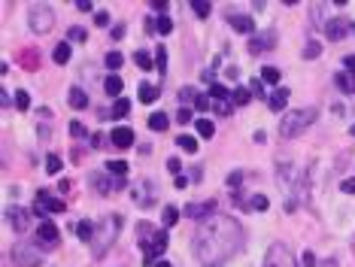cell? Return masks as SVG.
Masks as SVG:
<instances>
[{"mask_svg": "<svg viewBox=\"0 0 355 267\" xmlns=\"http://www.w3.org/2000/svg\"><path fill=\"white\" fill-rule=\"evenodd\" d=\"M243 231L231 216H210L191 240L194 261L201 267H225V261L240 249Z\"/></svg>", "mask_w": 355, "mask_h": 267, "instance_id": "obj_1", "label": "cell"}, {"mask_svg": "<svg viewBox=\"0 0 355 267\" xmlns=\"http://www.w3.org/2000/svg\"><path fill=\"white\" fill-rule=\"evenodd\" d=\"M316 119H319V109L316 106H301V109H289L286 116L280 119V134L289 140V137H298L304 134Z\"/></svg>", "mask_w": 355, "mask_h": 267, "instance_id": "obj_2", "label": "cell"}, {"mask_svg": "<svg viewBox=\"0 0 355 267\" xmlns=\"http://www.w3.org/2000/svg\"><path fill=\"white\" fill-rule=\"evenodd\" d=\"M276 179H280V188H283V195H286V213H295L298 210V201H295V192L298 188H304V179L301 173L295 170V164L289 161H276Z\"/></svg>", "mask_w": 355, "mask_h": 267, "instance_id": "obj_3", "label": "cell"}, {"mask_svg": "<svg viewBox=\"0 0 355 267\" xmlns=\"http://www.w3.org/2000/svg\"><path fill=\"white\" fill-rule=\"evenodd\" d=\"M118 228H122V216H106L97 225V234H94V258H103L109 252V246L118 237Z\"/></svg>", "mask_w": 355, "mask_h": 267, "instance_id": "obj_4", "label": "cell"}, {"mask_svg": "<svg viewBox=\"0 0 355 267\" xmlns=\"http://www.w3.org/2000/svg\"><path fill=\"white\" fill-rule=\"evenodd\" d=\"M12 261L18 267H39L43 264V249H39V243H18L12 246Z\"/></svg>", "mask_w": 355, "mask_h": 267, "instance_id": "obj_5", "label": "cell"}, {"mask_svg": "<svg viewBox=\"0 0 355 267\" xmlns=\"http://www.w3.org/2000/svg\"><path fill=\"white\" fill-rule=\"evenodd\" d=\"M27 21H30V30H33V33H46V30H52V24H55V12H52V6H46V3H33L30 12H27Z\"/></svg>", "mask_w": 355, "mask_h": 267, "instance_id": "obj_6", "label": "cell"}, {"mask_svg": "<svg viewBox=\"0 0 355 267\" xmlns=\"http://www.w3.org/2000/svg\"><path fill=\"white\" fill-rule=\"evenodd\" d=\"M261 267H298V264H295V255L289 252V246H286V243H273V246L267 249L264 264H261Z\"/></svg>", "mask_w": 355, "mask_h": 267, "instance_id": "obj_7", "label": "cell"}, {"mask_svg": "<svg viewBox=\"0 0 355 267\" xmlns=\"http://www.w3.org/2000/svg\"><path fill=\"white\" fill-rule=\"evenodd\" d=\"M131 198H134V204L137 207H152L155 204V198H158V188H155V182L152 179H143V182H134L131 185Z\"/></svg>", "mask_w": 355, "mask_h": 267, "instance_id": "obj_8", "label": "cell"}, {"mask_svg": "<svg viewBox=\"0 0 355 267\" xmlns=\"http://www.w3.org/2000/svg\"><path fill=\"white\" fill-rule=\"evenodd\" d=\"M210 100H213V109H219L222 116H228V112H234V91H228L225 85H210Z\"/></svg>", "mask_w": 355, "mask_h": 267, "instance_id": "obj_9", "label": "cell"}, {"mask_svg": "<svg viewBox=\"0 0 355 267\" xmlns=\"http://www.w3.org/2000/svg\"><path fill=\"white\" fill-rule=\"evenodd\" d=\"M36 243L39 246H55L58 243V228H55V222H39V228H36Z\"/></svg>", "mask_w": 355, "mask_h": 267, "instance_id": "obj_10", "label": "cell"}, {"mask_svg": "<svg viewBox=\"0 0 355 267\" xmlns=\"http://www.w3.org/2000/svg\"><path fill=\"white\" fill-rule=\"evenodd\" d=\"M213 210H216V201H204V204H188V207H185V216H188V219H204V222H207V219L213 216Z\"/></svg>", "mask_w": 355, "mask_h": 267, "instance_id": "obj_11", "label": "cell"}, {"mask_svg": "<svg viewBox=\"0 0 355 267\" xmlns=\"http://www.w3.org/2000/svg\"><path fill=\"white\" fill-rule=\"evenodd\" d=\"M346 30H349V21H343V18H331V21H325V36L328 40H343L346 36Z\"/></svg>", "mask_w": 355, "mask_h": 267, "instance_id": "obj_12", "label": "cell"}, {"mask_svg": "<svg viewBox=\"0 0 355 267\" xmlns=\"http://www.w3.org/2000/svg\"><path fill=\"white\" fill-rule=\"evenodd\" d=\"M109 140H112V146H118V149H128V146H134V131H131V128H115Z\"/></svg>", "mask_w": 355, "mask_h": 267, "instance_id": "obj_13", "label": "cell"}, {"mask_svg": "<svg viewBox=\"0 0 355 267\" xmlns=\"http://www.w3.org/2000/svg\"><path fill=\"white\" fill-rule=\"evenodd\" d=\"M9 222H12V228H15L18 234H24V231H27V225H30V216H27L24 210L12 207V210H9Z\"/></svg>", "mask_w": 355, "mask_h": 267, "instance_id": "obj_14", "label": "cell"}, {"mask_svg": "<svg viewBox=\"0 0 355 267\" xmlns=\"http://www.w3.org/2000/svg\"><path fill=\"white\" fill-rule=\"evenodd\" d=\"M228 21H231V27H234V30H240V33H252V30H255V24H252V18H249V15H237V12H231V15H228Z\"/></svg>", "mask_w": 355, "mask_h": 267, "instance_id": "obj_15", "label": "cell"}, {"mask_svg": "<svg viewBox=\"0 0 355 267\" xmlns=\"http://www.w3.org/2000/svg\"><path fill=\"white\" fill-rule=\"evenodd\" d=\"M267 103H270V109H273V112H283V109H286V103H289V88H276V91L267 97Z\"/></svg>", "mask_w": 355, "mask_h": 267, "instance_id": "obj_16", "label": "cell"}, {"mask_svg": "<svg viewBox=\"0 0 355 267\" xmlns=\"http://www.w3.org/2000/svg\"><path fill=\"white\" fill-rule=\"evenodd\" d=\"M67 100H70V106H73V109H85V106H88V94H85L82 88H79V85H73V88H70Z\"/></svg>", "mask_w": 355, "mask_h": 267, "instance_id": "obj_17", "label": "cell"}, {"mask_svg": "<svg viewBox=\"0 0 355 267\" xmlns=\"http://www.w3.org/2000/svg\"><path fill=\"white\" fill-rule=\"evenodd\" d=\"M334 85H337L343 94H355V76H352V73H337V76H334Z\"/></svg>", "mask_w": 355, "mask_h": 267, "instance_id": "obj_18", "label": "cell"}, {"mask_svg": "<svg viewBox=\"0 0 355 267\" xmlns=\"http://www.w3.org/2000/svg\"><path fill=\"white\" fill-rule=\"evenodd\" d=\"M122 88H125V82H122V76H106V82H103V91L109 94V97H122Z\"/></svg>", "mask_w": 355, "mask_h": 267, "instance_id": "obj_19", "label": "cell"}, {"mask_svg": "<svg viewBox=\"0 0 355 267\" xmlns=\"http://www.w3.org/2000/svg\"><path fill=\"white\" fill-rule=\"evenodd\" d=\"M76 234H79V240H94V234H97V228H94V222H88V219H82L76 225Z\"/></svg>", "mask_w": 355, "mask_h": 267, "instance_id": "obj_20", "label": "cell"}, {"mask_svg": "<svg viewBox=\"0 0 355 267\" xmlns=\"http://www.w3.org/2000/svg\"><path fill=\"white\" fill-rule=\"evenodd\" d=\"M91 182H94V188L100 195H109V192H115V179H106L103 173H97V176H91Z\"/></svg>", "mask_w": 355, "mask_h": 267, "instance_id": "obj_21", "label": "cell"}, {"mask_svg": "<svg viewBox=\"0 0 355 267\" xmlns=\"http://www.w3.org/2000/svg\"><path fill=\"white\" fill-rule=\"evenodd\" d=\"M167 125H170L167 112H152V116H149V128L152 131H167Z\"/></svg>", "mask_w": 355, "mask_h": 267, "instance_id": "obj_22", "label": "cell"}, {"mask_svg": "<svg viewBox=\"0 0 355 267\" xmlns=\"http://www.w3.org/2000/svg\"><path fill=\"white\" fill-rule=\"evenodd\" d=\"M52 58H55V64H67V61H70V40L58 43L55 52H52Z\"/></svg>", "mask_w": 355, "mask_h": 267, "instance_id": "obj_23", "label": "cell"}, {"mask_svg": "<svg viewBox=\"0 0 355 267\" xmlns=\"http://www.w3.org/2000/svg\"><path fill=\"white\" fill-rule=\"evenodd\" d=\"M194 131L201 134V137H207V140L216 137V125H213L210 119H197V122H194Z\"/></svg>", "mask_w": 355, "mask_h": 267, "instance_id": "obj_24", "label": "cell"}, {"mask_svg": "<svg viewBox=\"0 0 355 267\" xmlns=\"http://www.w3.org/2000/svg\"><path fill=\"white\" fill-rule=\"evenodd\" d=\"M128 112H131V103H128L125 97H118V100L112 103V109H109V116H112V119H122V116H128Z\"/></svg>", "mask_w": 355, "mask_h": 267, "instance_id": "obj_25", "label": "cell"}, {"mask_svg": "<svg viewBox=\"0 0 355 267\" xmlns=\"http://www.w3.org/2000/svg\"><path fill=\"white\" fill-rule=\"evenodd\" d=\"M191 12H194L197 18H207V15L213 12V3H207V0H191Z\"/></svg>", "mask_w": 355, "mask_h": 267, "instance_id": "obj_26", "label": "cell"}, {"mask_svg": "<svg viewBox=\"0 0 355 267\" xmlns=\"http://www.w3.org/2000/svg\"><path fill=\"white\" fill-rule=\"evenodd\" d=\"M158 94H161V91H158V85H140V100L143 103H155Z\"/></svg>", "mask_w": 355, "mask_h": 267, "instance_id": "obj_27", "label": "cell"}, {"mask_svg": "<svg viewBox=\"0 0 355 267\" xmlns=\"http://www.w3.org/2000/svg\"><path fill=\"white\" fill-rule=\"evenodd\" d=\"M176 146H179V149H185V152H191V155L197 152V140H194V137H188V134H179V137H176Z\"/></svg>", "mask_w": 355, "mask_h": 267, "instance_id": "obj_28", "label": "cell"}, {"mask_svg": "<svg viewBox=\"0 0 355 267\" xmlns=\"http://www.w3.org/2000/svg\"><path fill=\"white\" fill-rule=\"evenodd\" d=\"M267 207H270L267 195H252V201H249V210H255V213H267Z\"/></svg>", "mask_w": 355, "mask_h": 267, "instance_id": "obj_29", "label": "cell"}, {"mask_svg": "<svg viewBox=\"0 0 355 267\" xmlns=\"http://www.w3.org/2000/svg\"><path fill=\"white\" fill-rule=\"evenodd\" d=\"M161 222H164V228L176 225V222H179V210H176V207H164V213H161Z\"/></svg>", "mask_w": 355, "mask_h": 267, "instance_id": "obj_30", "label": "cell"}, {"mask_svg": "<svg viewBox=\"0 0 355 267\" xmlns=\"http://www.w3.org/2000/svg\"><path fill=\"white\" fill-rule=\"evenodd\" d=\"M103 64H106V67H109V70L115 73L118 67H122V64H125V58H122V52H109V55L103 58Z\"/></svg>", "mask_w": 355, "mask_h": 267, "instance_id": "obj_31", "label": "cell"}, {"mask_svg": "<svg viewBox=\"0 0 355 267\" xmlns=\"http://www.w3.org/2000/svg\"><path fill=\"white\" fill-rule=\"evenodd\" d=\"M155 27H158V33H164V36H167V33L173 30V21H170V15H167V12H164V15H158Z\"/></svg>", "mask_w": 355, "mask_h": 267, "instance_id": "obj_32", "label": "cell"}, {"mask_svg": "<svg viewBox=\"0 0 355 267\" xmlns=\"http://www.w3.org/2000/svg\"><path fill=\"white\" fill-rule=\"evenodd\" d=\"M134 61H137V67H140V70H152V58H149V52L137 49V52H134Z\"/></svg>", "mask_w": 355, "mask_h": 267, "instance_id": "obj_33", "label": "cell"}, {"mask_svg": "<svg viewBox=\"0 0 355 267\" xmlns=\"http://www.w3.org/2000/svg\"><path fill=\"white\" fill-rule=\"evenodd\" d=\"M261 79H264V82H270V85H276V82L283 79V73L276 70V67H264V73H261Z\"/></svg>", "mask_w": 355, "mask_h": 267, "instance_id": "obj_34", "label": "cell"}, {"mask_svg": "<svg viewBox=\"0 0 355 267\" xmlns=\"http://www.w3.org/2000/svg\"><path fill=\"white\" fill-rule=\"evenodd\" d=\"M106 170L118 179V176H125V173H128V164H125V161H106Z\"/></svg>", "mask_w": 355, "mask_h": 267, "instance_id": "obj_35", "label": "cell"}, {"mask_svg": "<svg viewBox=\"0 0 355 267\" xmlns=\"http://www.w3.org/2000/svg\"><path fill=\"white\" fill-rule=\"evenodd\" d=\"M155 61H158V70L167 73V49H164V46H158V49H155Z\"/></svg>", "mask_w": 355, "mask_h": 267, "instance_id": "obj_36", "label": "cell"}, {"mask_svg": "<svg viewBox=\"0 0 355 267\" xmlns=\"http://www.w3.org/2000/svg\"><path fill=\"white\" fill-rule=\"evenodd\" d=\"M27 106H30V94L18 88V91H15V109H21V112H24Z\"/></svg>", "mask_w": 355, "mask_h": 267, "instance_id": "obj_37", "label": "cell"}, {"mask_svg": "<svg viewBox=\"0 0 355 267\" xmlns=\"http://www.w3.org/2000/svg\"><path fill=\"white\" fill-rule=\"evenodd\" d=\"M319 55H322V46H319V43H316V40L304 46V58H307V61H310V58H319Z\"/></svg>", "mask_w": 355, "mask_h": 267, "instance_id": "obj_38", "label": "cell"}, {"mask_svg": "<svg viewBox=\"0 0 355 267\" xmlns=\"http://www.w3.org/2000/svg\"><path fill=\"white\" fill-rule=\"evenodd\" d=\"M249 97H252V91H246V88H234V103H237V106L249 103Z\"/></svg>", "mask_w": 355, "mask_h": 267, "instance_id": "obj_39", "label": "cell"}, {"mask_svg": "<svg viewBox=\"0 0 355 267\" xmlns=\"http://www.w3.org/2000/svg\"><path fill=\"white\" fill-rule=\"evenodd\" d=\"M46 173H61V158L58 155H49L46 158Z\"/></svg>", "mask_w": 355, "mask_h": 267, "instance_id": "obj_40", "label": "cell"}, {"mask_svg": "<svg viewBox=\"0 0 355 267\" xmlns=\"http://www.w3.org/2000/svg\"><path fill=\"white\" fill-rule=\"evenodd\" d=\"M67 36H70L73 43H85V27H70V33H67Z\"/></svg>", "mask_w": 355, "mask_h": 267, "instance_id": "obj_41", "label": "cell"}, {"mask_svg": "<svg viewBox=\"0 0 355 267\" xmlns=\"http://www.w3.org/2000/svg\"><path fill=\"white\" fill-rule=\"evenodd\" d=\"M70 137H85V125L82 122H70Z\"/></svg>", "mask_w": 355, "mask_h": 267, "instance_id": "obj_42", "label": "cell"}, {"mask_svg": "<svg viewBox=\"0 0 355 267\" xmlns=\"http://www.w3.org/2000/svg\"><path fill=\"white\" fill-rule=\"evenodd\" d=\"M179 100H182V103H188V100H197V91H194V88H182V91H179Z\"/></svg>", "mask_w": 355, "mask_h": 267, "instance_id": "obj_43", "label": "cell"}, {"mask_svg": "<svg viewBox=\"0 0 355 267\" xmlns=\"http://www.w3.org/2000/svg\"><path fill=\"white\" fill-rule=\"evenodd\" d=\"M194 106H197V109H210V106H213V100H210L207 94H197V100H194Z\"/></svg>", "mask_w": 355, "mask_h": 267, "instance_id": "obj_44", "label": "cell"}, {"mask_svg": "<svg viewBox=\"0 0 355 267\" xmlns=\"http://www.w3.org/2000/svg\"><path fill=\"white\" fill-rule=\"evenodd\" d=\"M176 119H179L182 125H188V122H191V109H188V106H182V109L176 112Z\"/></svg>", "mask_w": 355, "mask_h": 267, "instance_id": "obj_45", "label": "cell"}, {"mask_svg": "<svg viewBox=\"0 0 355 267\" xmlns=\"http://www.w3.org/2000/svg\"><path fill=\"white\" fill-rule=\"evenodd\" d=\"M228 185H231V188H240V185H243V173H231V176H228Z\"/></svg>", "mask_w": 355, "mask_h": 267, "instance_id": "obj_46", "label": "cell"}, {"mask_svg": "<svg viewBox=\"0 0 355 267\" xmlns=\"http://www.w3.org/2000/svg\"><path fill=\"white\" fill-rule=\"evenodd\" d=\"M340 188H343L346 195H355V176H352V179H343V182H340Z\"/></svg>", "mask_w": 355, "mask_h": 267, "instance_id": "obj_47", "label": "cell"}, {"mask_svg": "<svg viewBox=\"0 0 355 267\" xmlns=\"http://www.w3.org/2000/svg\"><path fill=\"white\" fill-rule=\"evenodd\" d=\"M94 24H97V27H106V24H109V12H97V15H94Z\"/></svg>", "mask_w": 355, "mask_h": 267, "instance_id": "obj_48", "label": "cell"}, {"mask_svg": "<svg viewBox=\"0 0 355 267\" xmlns=\"http://www.w3.org/2000/svg\"><path fill=\"white\" fill-rule=\"evenodd\" d=\"M167 170L179 176V170H182V164H179V158H167Z\"/></svg>", "mask_w": 355, "mask_h": 267, "instance_id": "obj_49", "label": "cell"}, {"mask_svg": "<svg viewBox=\"0 0 355 267\" xmlns=\"http://www.w3.org/2000/svg\"><path fill=\"white\" fill-rule=\"evenodd\" d=\"M109 36H112V40H122V36H125V24H115V27L109 30Z\"/></svg>", "mask_w": 355, "mask_h": 267, "instance_id": "obj_50", "label": "cell"}, {"mask_svg": "<svg viewBox=\"0 0 355 267\" xmlns=\"http://www.w3.org/2000/svg\"><path fill=\"white\" fill-rule=\"evenodd\" d=\"M249 85H252V94H258V97H264V85H261V79H252Z\"/></svg>", "mask_w": 355, "mask_h": 267, "instance_id": "obj_51", "label": "cell"}, {"mask_svg": "<svg viewBox=\"0 0 355 267\" xmlns=\"http://www.w3.org/2000/svg\"><path fill=\"white\" fill-rule=\"evenodd\" d=\"M304 267H316V255H313V249L304 252Z\"/></svg>", "mask_w": 355, "mask_h": 267, "instance_id": "obj_52", "label": "cell"}, {"mask_svg": "<svg viewBox=\"0 0 355 267\" xmlns=\"http://www.w3.org/2000/svg\"><path fill=\"white\" fill-rule=\"evenodd\" d=\"M343 64H346V73H352V76H355V55H346V58H343Z\"/></svg>", "mask_w": 355, "mask_h": 267, "instance_id": "obj_53", "label": "cell"}, {"mask_svg": "<svg viewBox=\"0 0 355 267\" xmlns=\"http://www.w3.org/2000/svg\"><path fill=\"white\" fill-rule=\"evenodd\" d=\"M170 3H167V0H152V9H158V12H161L164 15V9H167Z\"/></svg>", "mask_w": 355, "mask_h": 267, "instance_id": "obj_54", "label": "cell"}, {"mask_svg": "<svg viewBox=\"0 0 355 267\" xmlns=\"http://www.w3.org/2000/svg\"><path fill=\"white\" fill-rule=\"evenodd\" d=\"M188 185V176H176V188H185Z\"/></svg>", "mask_w": 355, "mask_h": 267, "instance_id": "obj_55", "label": "cell"}, {"mask_svg": "<svg viewBox=\"0 0 355 267\" xmlns=\"http://www.w3.org/2000/svg\"><path fill=\"white\" fill-rule=\"evenodd\" d=\"M155 267H173V264H170V261H158Z\"/></svg>", "mask_w": 355, "mask_h": 267, "instance_id": "obj_56", "label": "cell"}, {"mask_svg": "<svg viewBox=\"0 0 355 267\" xmlns=\"http://www.w3.org/2000/svg\"><path fill=\"white\" fill-rule=\"evenodd\" d=\"M349 30H352V33H355V21H352V24H349Z\"/></svg>", "mask_w": 355, "mask_h": 267, "instance_id": "obj_57", "label": "cell"}, {"mask_svg": "<svg viewBox=\"0 0 355 267\" xmlns=\"http://www.w3.org/2000/svg\"><path fill=\"white\" fill-rule=\"evenodd\" d=\"M352 137H355V125H352Z\"/></svg>", "mask_w": 355, "mask_h": 267, "instance_id": "obj_58", "label": "cell"}]
</instances>
